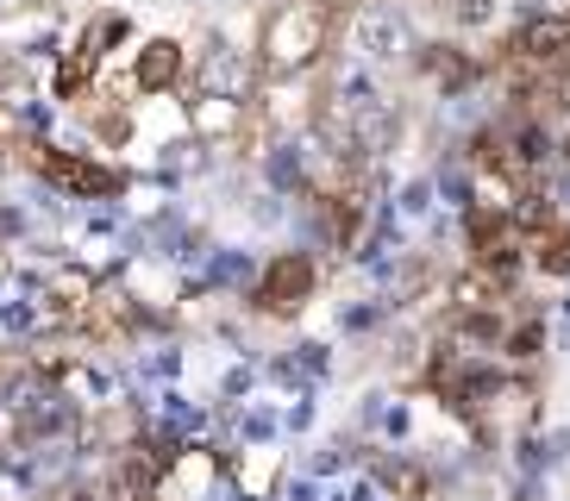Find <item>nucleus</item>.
Listing matches in <instances>:
<instances>
[{"label": "nucleus", "instance_id": "1", "mask_svg": "<svg viewBox=\"0 0 570 501\" xmlns=\"http://www.w3.org/2000/svg\"><path fill=\"white\" fill-rule=\"evenodd\" d=\"M326 26H333L326 0H283V7L264 19V69H276V76L307 69L320 50H326Z\"/></svg>", "mask_w": 570, "mask_h": 501}, {"label": "nucleus", "instance_id": "7", "mask_svg": "<svg viewBox=\"0 0 570 501\" xmlns=\"http://www.w3.org/2000/svg\"><path fill=\"white\" fill-rule=\"evenodd\" d=\"M0 150H7V132H0Z\"/></svg>", "mask_w": 570, "mask_h": 501}, {"label": "nucleus", "instance_id": "4", "mask_svg": "<svg viewBox=\"0 0 570 501\" xmlns=\"http://www.w3.org/2000/svg\"><path fill=\"white\" fill-rule=\"evenodd\" d=\"M514 50L527 63H552V57H570V13H539L520 26Z\"/></svg>", "mask_w": 570, "mask_h": 501}, {"label": "nucleus", "instance_id": "2", "mask_svg": "<svg viewBox=\"0 0 570 501\" xmlns=\"http://www.w3.org/2000/svg\"><path fill=\"white\" fill-rule=\"evenodd\" d=\"M32 164L51 176L57 188H69V195H114L119 188V176L114 169H101V164H88V157H63V150H51V145H32Z\"/></svg>", "mask_w": 570, "mask_h": 501}, {"label": "nucleus", "instance_id": "6", "mask_svg": "<svg viewBox=\"0 0 570 501\" xmlns=\"http://www.w3.org/2000/svg\"><path fill=\"white\" fill-rule=\"evenodd\" d=\"M539 264L546 269H570V233H539Z\"/></svg>", "mask_w": 570, "mask_h": 501}, {"label": "nucleus", "instance_id": "5", "mask_svg": "<svg viewBox=\"0 0 570 501\" xmlns=\"http://www.w3.org/2000/svg\"><path fill=\"white\" fill-rule=\"evenodd\" d=\"M176 82H183V45L176 38H151V45L138 50V88L145 95H164Z\"/></svg>", "mask_w": 570, "mask_h": 501}, {"label": "nucleus", "instance_id": "3", "mask_svg": "<svg viewBox=\"0 0 570 501\" xmlns=\"http://www.w3.org/2000/svg\"><path fill=\"white\" fill-rule=\"evenodd\" d=\"M307 288H314V264H307V257H276L257 295H264V307H276V314H295L307 301Z\"/></svg>", "mask_w": 570, "mask_h": 501}]
</instances>
